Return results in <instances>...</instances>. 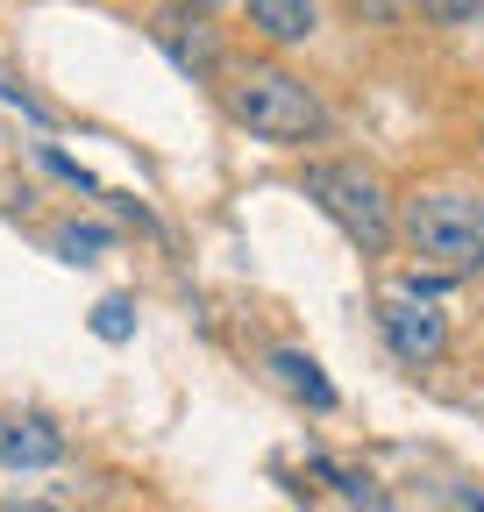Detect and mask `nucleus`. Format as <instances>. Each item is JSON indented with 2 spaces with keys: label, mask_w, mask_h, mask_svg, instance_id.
<instances>
[{
  "label": "nucleus",
  "mask_w": 484,
  "mask_h": 512,
  "mask_svg": "<svg viewBox=\"0 0 484 512\" xmlns=\"http://www.w3.org/2000/svg\"><path fill=\"white\" fill-rule=\"evenodd\" d=\"M228 114L250 128L257 143H285V150L328 136L321 93L299 79V72H285V64H242V72L228 79Z\"/></svg>",
  "instance_id": "nucleus-1"
},
{
  "label": "nucleus",
  "mask_w": 484,
  "mask_h": 512,
  "mask_svg": "<svg viewBox=\"0 0 484 512\" xmlns=\"http://www.w3.org/2000/svg\"><path fill=\"white\" fill-rule=\"evenodd\" d=\"M406 249L435 278H470L484 271V200L470 192H413L406 200Z\"/></svg>",
  "instance_id": "nucleus-2"
},
{
  "label": "nucleus",
  "mask_w": 484,
  "mask_h": 512,
  "mask_svg": "<svg viewBox=\"0 0 484 512\" xmlns=\"http://www.w3.org/2000/svg\"><path fill=\"white\" fill-rule=\"evenodd\" d=\"M307 200L363 249V256H385L392 249V235H399V221H392V200H385V185H378V171H363V164H342V157H328V164H307Z\"/></svg>",
  "instance_id": "nucleus-3"
},
{
  "label": "nucleus",
  "mask_w": 484,
  "mask_h": 512,
  "mask_svg": "<svg viewBox=\"0 0 484 512\" xmlns=\"http://www.w3.org/2000/svg\"><path fill=\"white\" fill-rule=\"evenodd\" d=\"M378 335H385V349H392L406 370H428V363H442V349H449V320H442L435 306L392 292V299H378Z\"/></svg>",
  "instance_id": "nucleus-4"
},
{
  "label": "nucleus",
  "mask_w": 484,
  "mask_h": 512,
  "mask_svg": "<svg viewBox=\"0 0 484 512\" xmlns=\"http://www.w3.org/2000/svg\"><path fill=\"white\" fill-rule=\"evenodd\" d=\"M0 463H8V470L65 463V427L43 420V413H0Z\"/></svg>",
  "instance_id": "nucleus-5"
},
{
  "label": "nucleus",
  "mask_w": 484,
  "mask_h": 512,
  "mask_svg": "<svg viewBox=\"0 0 484 512\" xmlns=\"http://www.w3.org/2000/svg\"><path fill=\"white\" fill-rule=\"evenodd\" d=\"M150 36L186 64L193 79H207L214 64H221V43H214V29H207V15H186V8H164V15H150Z\"/></svg>",
  "instance_id": "nucleus-6"
},
{
  "label": "nucleus",
  "mask_w": 484,
  "mask_h": 512,
  "mask_svg": "<svg viewBox=\"0 0 484 512\" xmlns=\"http://www.w3.org/2000/svg\"><path fill=\"white\" fill-rule=\"evenodd\" d=\"M242 22H250L257 36H271V43H307L321 29V8H307V0H250Z\"/></svg>",
  "instance_id": "nucleus-7"
},
{
  "label": "nucleus",
  "mask_w": 484,
  "mask_h": 512,
  "mask_svg": "<svg viewBox=\"0 0 484 512\" xmlns=\"http://www.w3.org/2000/svg\"><path fill=\"white\" fill-rule=\"evenodd\" d=\"M271 370H278V384H285V392H299V399H307V406H335V384L321 377V363L307 356V349H271Z\"/></svg>",
  "instance_id": "nucleus-8"
},
{
  "label": "nucleus",
  "mask_w": 484,
  "mask_h": 512,
  "mask_svg": "<svg viewBox=\"0 0 484 512\" xmlns=\"http://www.w3.org/2000/svg\"><path fill=\"white\" fill-rule=\"evenodd\" d=\"M93 335H100V342H129V335H136V306H129V299H100V306H93Z\"/></svg>",
  "instance_id": "nucleus-9"
},
{
  "label": "nucleus",
  "mask_w": 484,
  "mask_h": 512,
  "mask_svg": "<svg viewBox=\"0 0 484 512\" xmlns=\"http://www.w3.org/2000/svg\"><path fill=\"white\" fill-rule=\"evenodd\" d=\"M114 235L107 228H93V221H72V228H57V249L65 256H93V249H107Z\"/></svg>",
  "instance_id": "nucleus-10"
},
{
  "label": "nucleus",
  "mask_w": 484,
  "mask_h": 512,
  "mask_svg": "<svg viewBox=\"0 0 484 512\" xmlns=\"http://www.w3.org/2000/svg\"><path fill=\"white\" fill-rule=\"evenodd\" d=\"M435 22H477L484 15V0H442V8H428Z\"/></svg>",
  "instance_id": "nucleus-11"
},
{
  "label": "nucleus",
  "mask_w": 484,
  "mask_h": 512,
  "mask_svg": "<svg viewBox=\"0 0 484 512\" xmlns=\"http://www.w3.org/2000/svg\"><path fill=\"white\" fill-rule=\"evenodd\" d=\"M0 512H57V505H43V498H15V505H0Z\"/></svg>",
  "instance_id": "nucleus-12"
},
{
  "label": "nucleus",
  "mask_w": 484,
  "mask_h": 512,
  "mask_svg": "<svg viewBox=\"0 0 484 512\" xmlns=\"http://www.w3.org/2000/svg\"><path fill=\"white\" fill-rule=\"evenodd\" d=\"M477 143H484V128H477Z\"/></svg>",
  "instance_id": "nucleus-13"
}]
</instances>
